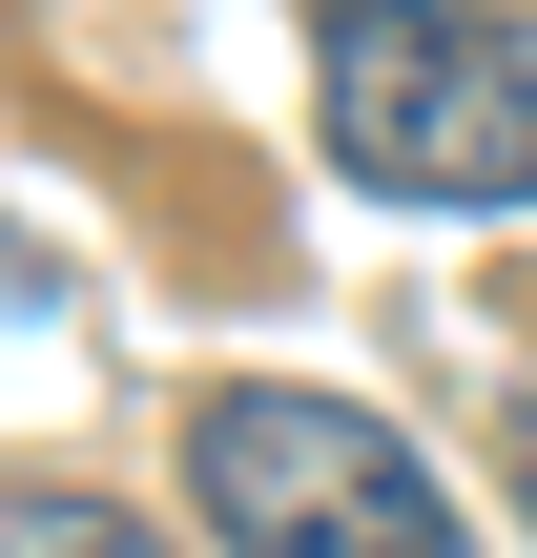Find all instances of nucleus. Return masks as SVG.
I'll use <instances>...</instances> for the list:
<instances>
[{
  "mask_svg": "<svg viewBox=\"0 0 537 558\" xmlns=\"http://www.w3.org/2000/svg\"><path fill=\"white\" fill-rule=\"evenodd\" d=\"M310 124L393 207H537V41L497 0H310Z\"/></svg>",
  "mask_w": 537,
  "mask_h": 558,
  "instance_id": "obj_1",
  "label": "nucleus"
},
{
  "mask_svg": "<svg viewBox=\"0 0 537 558\" xmlns=\"http://www.w3.org/2000/svg\"><path fill=\"white\" fill-rule=\"evenodd\" d=\"M186 497H207L228 558H476L455 497H435V456H414L393 414L290 393V373H228V393L186 414Z\"/></svg>",
  "mask_w": 537,
  "mask_h": 558,
  "instance_id": "obj_2",
  "label": "nucleus"
},
{
  "mask_svg": "<svg viewBox=\"0 0 537 558\" xmlns=\"http://www.w3.org/2000/svg\"><path fill=\"white\" fill-rule=\"evenodd\" d=\"M0 558H166V538L103 518V497H0Z\"/></svg>",
  "mask_w": 537,
  "mask_h": 558,
  "instance_id": "obj_3",
  "label": "nucleus"
}]
</instances>
